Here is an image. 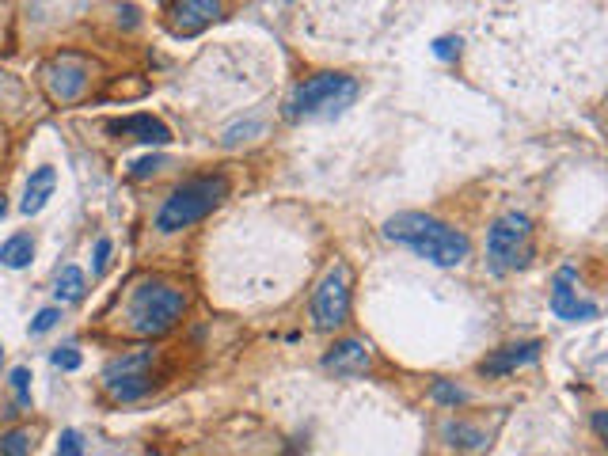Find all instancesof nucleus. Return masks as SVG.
Instances as JSON below:
<instances>
[{
    "instance_id": "nucleus-1",
    "label": "nucleus",
    "mask_w": 608,
    "mask_h": 456,
    "mask_svg": "<svg viewBox=\"0 0 608 456\" xmlns=\"http://www.w3.org/2000/svg\"><path fill=\"white\" fill-rule=\"evenodd\" d=\"M384 236L392 240V244H403L407 251H415L418 259H426V263L434 266H460L468 259V236L460 232V228L445 225V221H437L430 213H396L388 225H384Z\"/></svg>"
},
{
    "instance_id": "nucleus-2",
    "label": "nucleus",
    "mask_w": 608,
    "mask_h": 456,
    "mask_svg": "<svg viewBox=\"0 0 608 456\" xmlns=\"http://www.w3.org/2000/svg\"><path fill=\"white\" fill-rule=\"evenodd\" d=\"M228 198V179L225 175H198L187 179L183 187H175L168 194V202L156 213V228L168 232H183V228L198 225L202 217H209L213 209Z\"/></svg>"
},
{
    "instance_id": "nucleus-3",
    "label": "nucleus",
    "mask_w": 608,
    "mask_h": 456,
    "mask_svg": "<svg viewBox=\"0 0 608 456\" xmlns=\"http://www.w3.org/2000/svg\"><path fill=\"white\" fill-rule=\"evenodd\" d=\"M358 99V80L346 73H316L304 84L293 88L285 99V118L301 122V118H327V114L346 111Z\"/></svg>"
},
{
    "instance_id": "nucleus-4",
    "label": "nucleus",
    "mask_w": 608,
    "mask_h": 456,
    "mask_svg": "<svg viewBox=\"0 0 608 456\" xmlns=\"http://www.w3.org/2000/svg\"><path fill=\"white\" fill-rule=\"evenodd\" d=\"M187 312V293L168 282H141L130 297V327L145 339L168 335Z\"/></svg>"
},
{
    "instance_id": "nucleus-5",
    "label": "nucleus",
    "mask_w": 608,
    "mask_h": 456,
    "mask_svg": "<svg viewBox=\"0 0 608 456\" xmlns=\"http://www.w3.org/2000/svg\"><path fill=\"white\" fill-rule=\"evenodd\" d=\"M487 259L498 274L529 266L532 259V221L525 213H502L487 232Z\"/></svg>"
},
{
    "instance_id": "nucleus-6",
    "label": "nucleus",
    "mask_w": 608,
    "mask_h": 456,
    "mask_svg": "<svg viewBox=\"0 0 608 456\" xmlns=\"http://www.w3.org/2000/svg\"><path fill=\"white\" fill-rule=\"evenodd\" d=\"M149 369H152V350H130V354L114 358L111 365L103 369V384H107V392H111L114 399L133 403V399H141L152 388Z\"/></svg>"
},
{
    "instance_id": "nucleus-7",
    "label": "nucleus",
    "mask_w": 608,
    "mask_h": 456,
    "mask_svg": "<svg viewBox=\"0 0 608 456\" xmlns=\"http://www.w3.org/2000/svg\"><path fill=\"white\" fill-rule=\"evenodd\" d=\"M346 312H350V282H346V266H335L323 274L320 289L312 297V323L320 331H335L346 323Z\"/></svg>"
},
{
    "instance_id": "nucleus-8",
    "label": "nucleus",
    "mask_w": 608,
    "mask_h": 456,
    "mask_svg": "<svg viewBox=\"0 0 608 456\" xmlns=\"http://www.w3.org/2000/svg\"><path fill=\"white\" fill-rule=\"evenodd\" d=\"M574 282H578L574 266H563V270L555 274V282H551V312L567 323L597 320V312H601V308H597L593 301H582V297H578V289H574Z\"/></svg>"
},
{
    "instance_id": "nucleus-9",
    "label": "nucleus",
    "mask_w": 608,
    "mask_h": 456,
    "mask_svg": "<svg viewBox=\"0 0 608 456\" xmlns=\"http://www.w3.org/2000/svg\"><path fill=\"white\" fill-rule=\"evenodd\" d=\"M46 88L57 103H73L76 95L88 88V61L76 54H61L46 65Z\"/></svg>"
},
{
    "instance_id": "nucleus-10",
    "label": "nucleus",
    "mask_w": 608,
    "mask_h": 456,
    "mask_svg": "<svg viewBox=\"0 0 608 456\" xmlns=\"http://www.w3.org/2000/svg\"><path fill=\"white\" fill-rule=\"evenodd\" d=\"M168 16L175 35H198L221 16V0H175Z\"/></svg>"
},
{
    "instance_id": "nucleus-11",
    "label": "nucleus",
    "mask_w": 608,
    "mask_h": 456,
    "mask_svg": "<svg viewBox=\"0 0 608 456\" xmlns=\"http://www.w3.org/2000/svg\"><path fill=\"white\" fill-rule=\"evenodd\" d=\"M540 342H513V346H502V350H494L491 358L479 361V373L483 377H506L513 369H521V365H532V361L540 358Z\"/></svg>"
},
{
    "instance_id": "nucleus-12",
    "label": "nucleus",
    "mask_w": 608,
    "mask_h": 456,
    "mask_svg": "<svg viewBox=\"0 0 608 456\" xmlns=\"http://www.w3.org/2000/svg\"><path fill=\"white\" fill-rule=\"evenodd\" d=\"M111 133L114 137H126V141H141V145H168L171 141V130L160 118H152V114L118 118V122H111Z\"/></svg>"
},
{
    "instance_id": "nucleus-13",
    "label": "nucleus",
    "mask_w": 608,
    "mask_h": 456,
    "mask_svg": "<svg viewBox=\"0 0 608 456\" xmlns=\"http://www.w3.org/2000/svg\"><path fill=\"white\" fill-rule=\"evenodd\" d=\"M323 369H335L342 377H358L369 369V350L358 339H342L323 354Z\"/></svg>"
},
{
    "instance_id": "nucleus-14",
    "label": "nucleus",
    "mask_w": 608,
    "mask_h": 456,
    "mask_svg": "<svg viewBox=\"0 0 608 456\" xmlns=\"http://www.w3.org/2000/svg\"><path fill=\"white\" fill-rule=\"evenodd\" d=\"M54 187H57V171L54 168L31 171V179H27V190H23V202H19L23 217H35V213H42V209H46V202L54 198Z\"/></svg>"
},
{
    "instance_id": "nucleus-15",
    "label": "nucleus",
    "mask_w": 608,
    "mask_h": 456,
    "mask_svg": "<svg viewBox=\"0 0 608 456\" xmlns=\"http://www.w3.org/2000/svg\"><path fill=\"white\" fill-rule=\"evenodd\" d=\"M31 259H35L31 232H16V236H8V240L0 244V263L8 266V270H23V266H31Z\"/></svg>"
},
{
    "instance_id": "nucleus-16",
    "label": "nucleus",
    "mask_w": 608,
    "mask_h": 456,
    "mask_svg": "<svg viewBox=\"0 0 608 456\" xmlns=\"http://www.w3.org/2000/svg\"><path fill=\"white\" fill-rule=\"evenodd\" d=\"M84 289H88V278H84V270L80 266H61V274H57V301L65 304H76L84 297Z\"/></svg>"
},
{
    "instance_id": "nucleus-17",
    "label": "nucleus",
    "mask_w": 608,
    "mask_h": 456,
    "mask_svg": "<svg viewBox=\"0 0 608 456\" xmlns=\"http://www.w3.org/2000/svg\"><path fill=\"white\" fill-rule=\"evenodd\" d=\"M445 437H449V445L468 449V453H475V449H483V445H487V434H483V430H475V426H468V422H449V426H445Z\"/></svg>"
},
{
    "instance_id": "nucleus-18",
    "label": "nucleus",
    "mask_w": 608,
    "mask_h": 456,
    "mask_svg": "<svg viewBox=\"0 0 608 456\" xmlns=\"http://www.w3.org/2000/svg\"><path fill=\"white\" fill-rule=\"evenodd\" d=\"M27 453H31V434H27V430L0 434V456H27Z\"/></svg>"
},
{
    "instance_id": "nucleus-19",
    "label": "nucleus",
    "mask_w": 608,
    "mask_h": 456,
    "mask_svg": "<svg viewBox=\"0 0 608 456\" xmlns=\"http://www.w3.org/2000/svg\"><path fill=\"white\" fill-rule=\"evenodd\" d=\"M12 392H16V399H19V407H27V403H31V369H23V365H19V369H12Z\"/></svg>"
},
{
    "instance_id": "nucleus-20",
    "label": "nucleus",
    "mask_w": 608,
    "mask_h": 456,
    "mask_svg": "<svg viewBox=\"0 0 608 456\" xmlns=\"http://www.w3.org/2000/svg\"><path fill=\"white\" fill-rule=\"evenodd\" d=\"M50 361H54L57 369L73 373V369H80V350H76V346H57L54 354H50Z\"/></svg>"
},
{
    "instance_id": "nucleus-21",
    "label": "nucleus",
    "mask_w": 608,
    "mask_h": 456,
    "mask_svg": "<svg viewBox=\"0 0 608 456\" xmlns=\"http://www.w3.org/2000/svg\"><path fill=\"white\" fill-rule=\"evenodd\" d=\"M54 456H84V437L76 430H65L61 441H57V453Z\"/></svg>"
},
{
    "instance_id": "nucleus-22",
    "label": "nucleus",
    "mask_w": 608,
    "mask_h": 456,
    "mask_svg": "<svg viewBox=\"0 0 608 456\" xmlns=\"http://www.w3.org/2000/svg\"><path fill=\"white\" fill-rule=\"evenodd\" d=\"M434 399H437V403H445V407H456V403H464V392H460V388H453V384H445V380H437Z\"/></svg>"
},
{
    "instance_id": "nucleus-23",
    "label": "nucleus",
    "mask_w": 608,
    "mask_h": 456,
    "mask_svg": "<svg viewBox=\"0 0 608 456\" xmlns=\"http://www.w3.org/2000/svg\"><path fill=\"white\" fill-rule=\"evenodd\" d=\"M57 320H61V312H57V308H42L35 320H31V335H46Z\"/></svg>"
},
{
    "instance_id": "nucleus-24",
    "label": "nucleus",
    "mask_w": 608,
    "mask_h": 456,
    "mask_svg": "<svg viewBox=\"0 0 608 456\" xmlns=\"http://www.w3.org/2000/svg\"><path fill=\"white\" fill-rule=\"evenodd\" d=\"M434 54L441 57V61L456 57V54H460V38H437V42H434Z\"/></svg>"
},
{
    "instance_id": "nucleus-25",
    "label": "nucleus",
    "mask_w": 608,
    "mask_h": 456,
    "mask_svg": "<svg viewBox=\"0 0 608 456\" xmlns=\"http://www.w3.org/2000/svg\"><path fill=\"white\" fill-rule=\"evenodd\" d=\"M160 164H164L160 156H145V160H137V164H133V179H145V175H152Z\"/></svg>"
},
{
    "instance_id": "nucleus-26",
    "label": "nucleus",
    "mask_w": 608,
    "mask_h": 456,
    "mask_svg": "<svg viewBox=\"0 0 608 456\" xmlns=\"http://www.w3.org/2000/svg\"><path fill=\"white\" fill-rule=\"evenodd\" d=\"M107 259H111V240L103 236V240H95V270H103Z\"/></svg>"
},
{
    "instance_id": "nucleus-27",
    "label": "nucleus",
    "mask_w": 608,
    "mask_h": 456,
    "mask_svg": "<svg viewBox=\"0 0 608 456\" xmlns=\"http://www.w3.org/2000/svg\"><path fill=\"white\" fill-rule=\"evenodd\" d=\"M593 430H597V437H605V411L593 415Z\"/></svg>"
},
{
    "instance_id": "nucleus-28",
    "label": "nucleus",
    "mask_w": 608,
    "mask_h": 456,
    "mask_svg": "<svg viewBox=\"0 0 608 456\" xmlns=\"http://www.w3.org/2000/svg\"><path fill=\"white\" fill-rule=\"evenodd\" d=\"M4 213H8V202H4V198H0V221H4Z\"/></svg>"
}]
</instances>
